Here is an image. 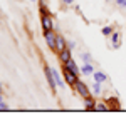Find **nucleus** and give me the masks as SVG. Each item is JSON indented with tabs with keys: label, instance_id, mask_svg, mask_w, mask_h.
<instances>
[{
	"label": "nucleus",
	"instance_id": "nucleus-1",
	"mask_svg": "<svg viewBox=\"0 0 126 117\" xmlns=\"http://www.w3.org/2000/svg\"><path fill=\"white\" fill-rule=\"evenodd\" d=\"M44 39H46V44L49 45L50 50H57V35L49 30V32H44Z\"/></svg>",
	"mask_w": 126,
	"mask_h": 117
},
{
	"label": "nucleus",
	"instance_id": "nucleus-2",
	"mask_svg": "<svg viewBox=\"0 0 126 117\" xmlns=\"http://www.w3.org/2000/svg\"><path fill=\"white\" fill-rule=\"evenodd\" d=\"M74 89H76V92H78L79 95L82 99L89 97V89H87V85L84 84V82H81V80H78L76 84H74Z\"/></svg>",
	"mask_w": 126,
	"mask_h": 117
},
{
	"label": "nucleus",
	"instance_id": "nucleus-3",
	"mask_svg": "<svg viewBox=\"0 0 126 117\" xmlns=\"http://www.w3.org/2000/svg\"><path fill=\"white\" fill-rule=\"evenodd\" d=\"M52 27H54L52 25V19L49 17L47 13L42 12V30L44 32H49V30H52Z\"/></svg>",
	"mask_w": 126,
	"mask_h": 117
},
{
	"label": "nucleus",
	"instance_id": "nucleus-4",
	"mask_svg": "<svg viewBox=\"0 0 126 117\" xmlns=\"http://www.w3.org/2000/svg\"><path fill=\"white\" fill-rule=\"evenodd\" d=\"M64 79H66V82H67L69 85H74V84L78 82V75H76L74 72H71L69 69L64 70Z\"/></svg>",
	"mask_w": 126,
	"mask_h": 117
},
{
	"label": "nucleus",
	"instance_id": "nucleus-5",
	"mask_svg": "<svg viewBox=\"0 0 126 117\" xmlns=\"http://www.w3.org/2000/svg\"><path fill=\"white\" fill-rule=\"evenodd\" d=\"M46 79H47V82H49V85H50V89L52 90H56V79H54V75H52V70H50V67L46 69Z\"/></svg>",
	"mask_w": 126,
	"mask_h": 117
},
{
	"label": "nucleus",
	"instance_id": "nucleus-6",
	"mask_svg": "<svg viewBox=\"0 0 126 117\" xmlns=\"http://www.w3.org/2000/svg\"><path fill=\"white\" fill-rule=\"evenodd\" d=\"M59 58H61L62 64H67L69 60H71V49L66 47L64 50H61V52H59Z\"/></svg>",
	"mask_w": 126,
	"mask_h": 117
},
{
	"label": "nucleus",
	"instance_id": "nucleus-7",
	"mask_svg": "<svg viewBox=\"0 0 126 117\" xmlns=\"http://www.w3.org/2000/svg\"><path fill=\"white\" fill-rule=\"evenodd\" d=\"M111 45H113V49H119V45H121V37L118 32L111 34Z\"/></svg>",
	"mask_w": 126,
	"mask_h": 117
},
{
	"label": "nucleus",
	"instance_id": "nucleus-8",
	"mask_svg": "<svg viewBox=\"0 0 126 117\" xmlns=\"http://www.w3.org/2000/svg\"><path fill=\"white\" fill-rule=\"evenodd\" d=\"M93 79H94L96 82H104V80H108V75L104 74V72L96 70V72H93Z\"/></svg>",
	"mask_w": 126,
	"mask_h": 117
},
{
	"label": "nucleus",
	"instance_id": "nucleus-9",
	"mask_svg": "<svg viewBox=\"0 0 126 117\" xmlns=\"http://www.w3.org/2000/svg\"><path fill=\"white\" fill-rule=\"evenodd\" d=\"M81 72H82L84 75H93L94 69H93V65H91L89 62H84V65H82V69H81Z\"/></svg>",
	"mask_w": 126,
	"mask_h": 117
},
{
	"label": "nucleus",
	"instance_id": "nucleus-10",
	"mask_svg": "<svg viewBox=\"0 0 126 117\" xmlns=\"http://www.w3.org/2000/svg\"><path fill=\"white\" fill-rule=\"evenodd\" d=\"M66 69H69L71 72H74L76 75H79V69H78V65H76V62H74L72 58H71V60H69L67 64H66Z\"/></svg>",
	"mask_w": 126,
	"mask_h": 117
},
{
	"label": "nucleus",
	"instance_id": "nucleus-11",
	"mask_svg": "<svg viewBox=\"0 0 126 117\" xmlns=\"http://www.w3.org/2000/svg\"><path fill=\"white\" fill-rule=\"evenodd\" d=\"M50 70H52V75H54V79H56V84H57V87H64V82H62V79H61V75H59V72L56 70V69L50 67Z\"/></svg>",
	"mask_w": 126,
	"mask_h": 117
},
{
	"label": "nucleus",
	"instance_id": "nucleus-12",
	"mask_svg": "<svg viewBox=\"0 0 126 117\" xmlns=\"http://www.w3.org/2000/svg\"><path fill=\"white\" fill-rule=\"evenodd\" d=\"M84 104H86V109H87V110H96V102H94L91 97H86V99H84Z\"/></svg>",
	"mask_w": 126,
	"mask_h": 117
},
{
	"label": "nucleus",
	"instance_id": "nucleus-13",
	"mask_svg": "<svg viewBox=\"0 0 126 117\" xmlns=\"http://www.w3.org/2000/svg\"><path fill=\"white\" fill-rule=\"evenodd\" d=\"M64 49H66V40H64V37L57 35V52H61Z\"/></svg>",
	"mask_w": 126,
	"mask_h": 117
},
{
	"label": "nucleus",
	"instance_id": "nucleus-14",
	"mask_svg": "<svg viewBox=\"0 0 126 117\" xmlns=\"http://www.w3.org/2000/svg\"><path fill=\"white\" fill-rule=\"evenodd\" d=\"M93 94H96V95L101 94V82H96L94 80V84H93Z\"/></svg>",
	"mask_w": 126,
	"mask_h": 117
},
{
	"label": "nucleus",
	"instance_id": "nucleus-15",
	"mask_svg": "<svg viewBox=\"0 0 126 117\" xmlns=\"http://www.w3.org/2000/svg\"><path fill=\"white\" fill-rule=\"evenodd\" d=\"M103 35H111L113 34V27H109V25H106V27H103Z\"/></svg>",
	"mask_w": 126,
	"mask_h": 117
},
{
	"label": "nucleus",
	"instance_id": "nucleus-16",
	"mask_svg": "<svg viewBox=\"0 0 126 117\" xmlns=\"http://www.w3.org/2000/svg\"><path fill=\"white\" fill-rule=\"evenodd\" d=\"M81 60H82V62H91V55H89L87 52H82V54H81Z\"/></svg>",
	"mask_w": 126,
	"mask_h": 117
},
{
	"label": "nucleus",
	"instance_id": "nucleus-17",
	"mask_svg": "<svg viewBox=\"0 0 126 117\" xmlns=\"http://www.w3.org/2000/svg\"><path fill=\"white\" fill-rule=\"evenodd\" d=\"M96 110H101V112H104V110H108L106 104H96Z\"/></svg>",
	"mask_w": 126,
	"mask_h": 117
},
{
	"label": "nucleus",
	"instance_id": "nucleus-18",
	"mask_svg": "<svg viewBox=\"0 0 126 117\" xmlns=\"http://www.w3.org/2000/svg\"><path fill=\"white\" fill-rule=\"evenodd\" d=\"M7 104H5V102H3V100H2V97H0V110H7Z\"/></svg>",
	"mask_w": 126,
	"mask_h": 117
},
{
	"label": "nucleus",
	"instance_id": "nucleus-19",
	"mask_svg": "<svg viewBox=\"0 0 126 117\" xmlns=\"http://www.w3.org/2000/svg\"><path fill=\"white\" fill-rule=\"evenodd\" d=\"M116 3L119 5V7H123V9H126V0H116Z\"/></svg>",
	"mask_w": 126,
	"mask_h": 117
},
{
	"label": "nucleus",
	"instance_id": "nucleus-20",
	"mask_svg": "<svg viewBox=\"0 0 126 117\" xmlns=\"http://www.w3.org/2000/svg\"><path fill=\"white\" fill-rule=\"evenodd\" d=\"M76 47V42H69V49H74Z\"/></svg>",
	"mask_w": 126,
	"mask_h": 117
},
{
	"label": "nucleus",
	"instance_id": "nucleus-21",
	"mask_svg": "<svg viewBox=\"0 0 126 117\" xmlns=\"http://www.w3.org/2000/svg\"><path fill=\"white\" fill-rule=\"evenodd\" d=\"M62 2H64V3H67V5H71V3H72L74 0H62Z\"/></svg>",
	"mask_w": 126,
	"mask_h": 117
},
{
	"label": "nucleus",
	"instance_id": "nucleus-22",
	"mask_svg": "<svg viewBox=\"0 0 126 117\" xmlns=\"http://www.w3.org/2000/svg\"><path fill=\"white\" fill-rule=\"evenodd\" d=\"M0 95H2V84H0Z\"/></svg>",
	"mask_w": 126,
	"mask_h": 117
}]
</instances>
